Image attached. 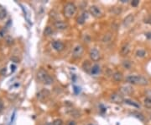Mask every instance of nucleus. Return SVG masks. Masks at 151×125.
<instances>
[{
    "label": "nucleus",
    "mask_w": 151,
    "mask_h": 125,
    "mask_svg": "<svg viewBox=\"0 0 151 125\" xmlns=\"http://www.w3.org/2000/svg\"><path fill=\"white\" fill-rule=\"evenodd\" d=\"M85 14H87V13L82 14V15H81V16L79 17V18H78L77 22H78V23H79V24L82 25V24L86 21V19H87V15H85Z\"/></svg>",
    "instance_id": "obj_17"
},
{
    "label": "nucleus",
    "mask_w": 151,
    "mask_h": 125,
    "mask_svg": "<svg viewBox=\"0 0 151 125\" xmlns=\"http://www.w3.org/2000/svg\"><path fill=\"white\" fill-rule=\"evenodd\" d=\"M3 108H4V102L2 100H0V112H2Z\"/></svg>",
    "instance_id": "obj_31"
},
{
    "label": "nucleus",
    "mask_w": 151,
    "mask_h": 125,
    "mask_svg": "<svg viewBox=\"0 0 151 125\" xmlns=\"http://www.w3.org/2000/svg\"><path fill=\"white\" fill-rule=\"evenodd\" d=\"M90 125H94V124H90Z\"/></svg>",
    "instance_id": "obj_35"
},
{
    "label": "nucleus",
    "mask_w": 151,
    "mask_h": 125,
    "mask_svg": "<svg viewBox=\"0 0 151 125\" xmlns=\"http://www.w3.org/2000/svg\"><path fill=\"white\" fill-rule=\"evenodd\" d=\"M50 96V91H47V90H42L40 91L39 93L37 94V98L40 100V101H44L46 98H48Z\"/></svg>",
    "instance_id": "obj_6"
},
{
    "label": "nucleus",
    "mask_w": 151,
    "mask_h": 125,
    "mask_svg": "<svg viewBox=\"0 0 151 125\" xmlns=\"http://www.w3.org/2000/svg\"><path fill=\"white\" fill-rule=\"evenodd\" d=\"M100 72V67L99 65H97V64H95V65H93L92 67V69H91V74H97L98 73Z\"/></svg>",
    "instance_id": "obj_16"
},
{
    "label": "nucleus",
    "mask_w": 151,
    "mask_h": 125,
    "mask_svg": "<svg viewBox=\"0 0 151 125\" xmlns=\"http://www.w3.org/2000/svg\"><path fill=\"white\" fill-rule=\"evenodd\" d=\"M130 51V47H129V45L128 44H124L123 46L121 47L120 49V53L123 55V56H126V55L128 54V52Z\"/></svg>",
    "instance_id": "obj_12"
},
{
    "label": "nucleus",
    "mask_w": 151,
    "mask_h": 125,
    "mask_svg": "<svg viewBox=\"0 0 151 125\" xmlns=\"http://www.w3.org/2000/svg\"><path fill=\"white\" fill-rule=\"evenodd\" d=\"M138 4H139V1H138V0H133L132 3H131V4H132V6H133V7L138 6Z\"/></svg>",
    "instance_id": "obj_27"
},
{
    "label": "nucleus",
    "mask_w": 151,
    "mask_h": 125,
    "mask_svg": "<svg viewBox=\"0 0 151 125\" xmlns=\"http://www.w3.org/2000/svg\"><path fill=\"white\" fill-rule=\"evenodd\" d=\"M90 57L92 61H98L100 58V53L96 48H93L90 52Z\"/></svg>",
    "instance_id": "obj_9"
},
{
    "label": "nucleus",
    "mask_w": 151,
    "mask_h": 125,
    "mask_svg": "<svg viewBox=\"0 0 151 125\" xmlns=\"http://www.w3.org/2000/svg\"><path fill=\"white\" fill-rule=\"evenodd\" d=\"M112 78H113V79H114L115 81L119 82V81H121L123 79V74H122L121 72H115V73L113 74V75H112Z\"/></svg>",
    "instance_id": "obj_14"
},
{
    "label": "nucleus",
    "mask_w": 151,
    "mask_h": 125,
    "mask_svg": "<svg viewBox=\"0 0 151 125\" xmlns=\"http://www.w3.org/2000/svg\"><path fill=\"white\" fill-rule=\"evenodd\" d=\"M127 82L133 85H140V86H146L148 84V80L144 77L138 75H129L126 78Z\"/></svg>",
    "instance_id": "obj_1"
},
{
    "label": "nucleus",
    "mask_w": 151,
    "mask_h": 125,
    "mask_svg": "<svg viewBox=\"0 0 151 125\" xmlns=\"http://www.w3.org/2000/svg\"><path fill=\"white\" fill-rule=\"evenodd\" d=\"M124 102L126 104H128V105H131V106H133V107H137V108H138L139 107V105L138 104H137V103H135L134 101H130V100H124Z\"/></svg>",
    "instance_id": "obj_18"
},
{
    "label": "nucleus",
    "mask_w": 151,
    "mask_h": 125,
    "mask_svg": "<svg viewBox=\"0 0 151 125\" xmlns=\"http://www.w3.org/2000/svg\"><path fill=\"white\" fill-rule=\"evenodd\" d=\"M6 17V11L0 7V19H4Z\"/></svg>",
    "instance_id": "obj_22"
},
{
    "label": "nucleus",
    "mask_w": 151,
    "mask_h": 125,
    "mask_svg": "<svg viewBox=\"0 0 151 125\" xmlns=\"http://www.w3.org/2000/svg\"><path fill=\"white\" fill-rule=\"evenodd\" d=\"M83 53V47L81 45H77L74 48H73L72 51V56L75 58H77V57H80Z\"/></svg>",
    "instance_id": "obj_4"
},
{
    "label": "nucleus",
    "mask_w": 151,
    "mask_h": 125,
    "mask_svg": "<svg viewBox=\"0 0 151 125\" xmlns=\"http://www.w3.org/2000/svg\"><path fill=\"white\" fill-rule=\"evenodd\" d=\"M144 105L146 107H148V108H151V100L146 98L144 100Z\"/></svg>",
    "instance_id": "obj_23"
},
{
    "label": "nucleus",
    "mask_w": 151,
    "mask_h": 125,
    "mask_svg": "<svg viewBox=\"0 0 151 125\" xmlns=\"http://www.w3.org/2000/svg\"><path fill=\"white\" fill-rule=\"evenodd\" d=\"M6 72H7L6 68H3V69H1V71H0V74H1L2 75H5V74H6Z\"/></svg>",
    "instance_id": "obj_28"
},
{
    "label": "nucleus",
    "mask_w": 151,
    "mask_h": 125,
    "mask_svg": "<svg viewBox=\"0 0 151 125\" xmlns=\"http://www.w3.org/2000/svg\"><path fill=\"white\" fill-rule=\"evenodd\" d=\"M53 125H63V122L60 119H55L53 122Z\"/></svg>",
    "instance_id": "obj_26"
},
{
    "label": "nucleus",
    "mask_w": 151,
    "mask_h": 125,
    "mask_svg": "<svg viewBox=\"0 0 151 125\" xmlns=\"http://www.w3.org/2000/svg\"><path fill=\"white\" fill-rule=\"evenodd\" d=\"M76 12H77V7L74 4L72 3H68L65 4V8H64V15L66 18L70 19L72 18L73 16L75 15Z\"/></svg>",
    "instance_id": "obj_2"
},
{
    "label": "nucleus",
    "mask_w": 151,
    "mask_h": 125,
    "mask_svg": "<svg viewBox=\"0 0 151 125\" xmlns=\"http://www.w3.org/2000/svg\"><path fill=\"white\" fill-rule=\"evenodd\" d=\"M112 35H111L110 33H107L103 36L102 41H103V43H109V42L112 41Z\"/></svg>",
    "instance_id": "obj_15"
},
{
    "label": "nucleus",
    "mask_w": 151,
    "mask_h": 125,
    "mask_svg": "<svg viewBox=\"0 0 151 125\" xmlns=\"http://www.w3.org/2000/svg\"><path fill=\"white\" fill-rule=\"evenodd\" d=\"M48 75H49V74H48L47 72L44 70V69H40L37 73V78L39 79L40 81H42V82L45 81V79L47 78Z\"/></svg>",
    "instance_id": "obj_10"
},
{
    "label": "nucleus",
    "mask_w": 151,
    "mask_h": 125,
    "mask_svg": "<svg viewBox=\"0 0 151 125\" xmlns=\"http://www.w3.org/2000/svg\"><path fill=\"white\" fill-rule=\"evenodd\" d=\"M120 91L124 95H130L133 92V89L132 87L130 86H123L122 88L120 89Z\"/></svg>",
    "instance_id": "obj_13"
},
{
    "label": "nucleus",
    "mask_w": 151,
    "mask_h": 125,
    "mask_svg": "<svg viewBox=\"0 0 151 125\" xmlns=\"http://www.w3.org/2000/svg\"><path fill=\"white\" fill-rule=\"evenodd\" d=\"M110 100L113 102V103H117V104L123 103V102L124 101L123 97L121 96L119 93H113V94H112V95H111V96H110Z\"/></svg>",
    "instance_id": "obj_3"
},
{
    "label": "nucleus",
    "mask_w": 151,
    "mask_h": 125,
    "mask_svg": "<svg viewBox=\"0 0 151 125\" xmlns=\"http://www.w3.org/2000/svg\"><path fill=\"white\" fill-rule=\"evenodd\" d=\"M53 79H52V77H50V75H48L47 76V78L45 79V81L43 82L44 84H45V85H51L52 83H53Z\"/></svg>",
    "instance_id": "obj_19"
},
{
    "label": "nucleus",
    "mask_w": 151,
    "mask_h": 125,
    "mask_svg": "<svg viewBox=\"0 0 151 125\" xmlns=\"http://www.w3.org/2000/svg\"><path fill=\"white\" fill-rule=\"evenodd\" d=\"M53 33V31H52V29L50 28V27H46V28L45 29V31H44V34L45 35V36H50Z\"/></svg>",
    "instance_id": "obj_20"
},
{
    "label": "nucleus",
    "mask_w": 151,
    "mask_h": 125,
    "mask_svg": "<svg viewBox=\"0 0 151 125\" xmlns=\"http://www.w3.org/2000/svg\"><path fill=\"white\" fill-rule=\"evenodd\" d=\"M15 69H16V66L14 65V64H13V65H11V71L12 72H14L15 70Z\"/></svg>",
    "instance_id": "obj_33"
},
{
    "label": "nucleus",
    "mask_w": 151,
    "mask_h": 125,
    "mask_svg": "<svg viewBox=\"0 0 151 125\" xmlns=\"http://www.w3.org/2000/svg\"><path fill=\"white\" fill-rule=\"evenodd\" d=\"M133 19H134V17H133V14H129V15H128L124 19H123V26H128L130 24L133 23Z\"/></svg>",
    "instance_id": "obj_11"
},
{
    "label": "nucleus",
    "mask_w": 151,
    "mask_h": 125,
    "mask_svg": "<svg viewBox=\"0 0 151 125\" xmlns=\"http://www.w3.org/2000/svg\"><path fill=\"white\" fill-rule=\"evenodd\" d=\"M90 13L92 16L96 17V18H99V17L102 16V12H101L100 9L98 7L93 5L91 6L90 8Z\"/></svg>",
    "instance_id": "obj_5"
},
{
    "label": "nucleus",
    "mask_w": 151,
    "mask_h": 125,
    "mask_svg": "<svg viewBox=\"0 0 151 125\" xmlns=\"http://www.w3.org/2000/svg\"><path fill=\"white\" fill-rule=\"evenodd\" d=\"M136 55H137L138 57H142L145 55V51H143V50H138L137 52V53H136Z\"/></svg>",
    "instance_id": "obj_25"
},
{
    "label": "nucleus",
    "mask_w": 151,
    "mask_h": 125,
    "mask_svg": "<svg viewBox=\"0 0 151 125\" xmlns=\"http://www.w3.org/2000/svg\"><path fill=\"white\" fill-rule=\"evenodd\" d=\"M123 66L124 67L125 69H129L130 67H131V64H130V62L129 61H123Z\"/></svg>",
    "instance_id": "obj_24"
},
{
    "label": "nucleus",
    "mask_w": 151,
    "mask_h": 125,
    "mask_svg": "<svg viewBox=\"0 0 151 125\" xmlns=\"http://www.w3.org/2000/svg\"><path fill=\"white\" fill-rule=\"evenodd\" d=\"M67 125H77V122H76L75 121H73V120H70V121L68 122Z\"/></svg>",
    "instance_id": "obj_30"
},
{
    "label": "nucleus",
    "mask_w": 151,
    "mask_h": 125,
    "mask_svg": "<svg viewBox=\"0 0 151 125\" xmlns=\"http://www.w3.org/2000/svg\"><path fill=\"white\" fill-rule=\"evenodd\" d=\"M146 96H147L146 98L151 100V91H148L147 92H146Z\"/></svg>",
    "instance_id": "obj_29"
},
{
    "label": "nucleus",
    "mask_w": 151,
    "mask_h": 125,
    "mask_svg": "<svg viewBox=\"0 0 151 125\" xmlns=\"http://www.w3.org/2000/svg\"><path fill=\"white\" fill-rule=\"evenodd\" d=\"M46 125H52V123H50V122H48Z\"/></svg>",
    "instance_id": "obj_34"
},
{
    "label": "nucleus",
    "mask_w": 151,
    "mask_h": 125,
    "mask_svg": "<svg viewBox=\"0 0 151 125\" xmlns=\"http://www.w3.org/2000/svg\"><path fill=\"white\" fill-rule=\"evenodd\" d=\"M5 41H6V43L8 45H12L13 43H14V39L12 38V36H8L6 37V39H5Z\"/></svg>",
    "instance_id": "obj_21"
},
{
    "label": "nucleus",
    "mask_w": 151,
    "mask_h": 125,
    "mask_svg": "<svg viewBox=\"0 0 151 125\" xmlns=\"http://www.w3.org/2000/svg\"><path fill=\"white\" fill-rule=\"evenodd\" d=\"M55 27L57 30H60V31H64V30L67 29L68 25L65 22L62 21V20H57L55 22Z\"/></svg>",
    "instance_id": "obj_8"
},
{
    "label": "nucleus",
    "mask_w": 151,
    "mask_h": 125,
    "mask_svg": "<svg viewBox=\"0 0 151 125\" xmlns=\"http://www.w3.org/2000/svg\"><path fill=\"white\" fill-rule=\"evenodd\" d=\"M52 47H53V48L55 50V51H58V52H61L65 48V45L60 41H53L52 42Z\"/></svg>",
    "instance_id": "obj_7"
},
{
    "label": "nucleus",
    "mask_w": 151,
    "mask_h": 125,
    "mask_svg": "<svg viewBox=\"0 0 151 125\" xmlns=\"http://www.w3.org/2000/svg\"><path fill=\"white\" fill-rule=\"evenodd\" d=\"M11 60H12V61H14V62H19V60L18 59V58H16V57H12Z\"/></svg>",
    "instance_id": "obj_32"
}]
</instances>
